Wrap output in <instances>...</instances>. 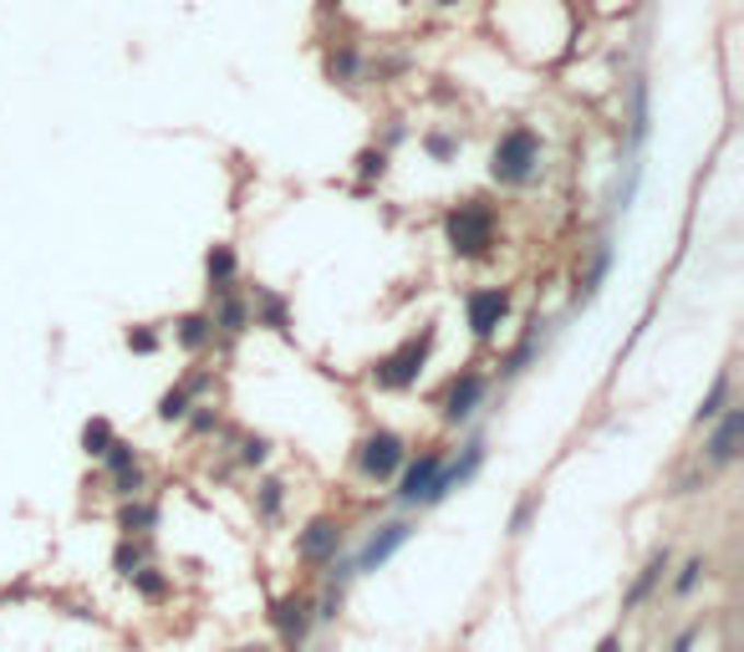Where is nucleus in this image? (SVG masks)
I'll return each instance as SVG.
<instances>
[{
	"mask_svg": "<svg viewBox=\"0 0 744 652\" xmlns=\"http://www.w3.org/2000/svg\"><path fill=\"white\" fill-rule=\"evenodd\" d=\"M433 341H439V331H433V326H423L418 337L398 341V347H393L387 357H377V362H372V383L387 387V393H403V387H414L418 372H423V362H429V352H433Z\"/></svg>",
	"mask_w": 744,
	"mask_h": 652,
	"instance_id": "obj_1",
	"label": "nucleus"
},
{
	"mask_svg": "<svg viewBox=\"0 0 744 652\" xmlns=\"http://www.w3.org/2000/svg\"><path fill=\"white\" fill-rule=\"evenodd\" d=\"M444 240L454 255H485L495 245V214L479 199L469 205H454L444 214Z\"/></svg>",
	"mask_w": 744,
	"mask_h": 652,
	"instance_id": "obj_2",
	"label": "nucleus"
},
{
	"mask_svg": "<svg viewBox=\"0 0 744 652\" xmlns=\"http://www.w3.org/2000/svg\"><path fill=\"white\" fill-rule=\"evenodd\" d=\"M540 168V138L531 128H510L490 153V178L495 184H525Z\"/></svg>",
	"mask_w": 744,
	"mask_h": 652,
	"instance_id": "obj_3",
	"label": "nucleus"
},
{
	"mask_svg": "<svg viewBox=\"0 0 744 652\" xmlns=\"http://www.w3.org/2000/svg\"><path fill=\"white\" fill-rule=\"evenodd\" d=\"M403 464H408V444H403L393 429H377V433H368V439L358 444V469L368 479H377V485L398 475Z\"/></svg>",
	"mask_w": 744,
	"mask_h": 652,
	"instance_id": "obj_4",
	"label": "nucleus"
},
{
	"mask_svg": "<svg viewBox=\"0 0 744 652\" xmlns=\"http://www.w3.org/2000/svg\"><path fill=\"white\" fill-rule=\"evenodd\" d=\"M464 312H469V331H475L479 341H490L495 331H500V322L510 316V296L500 286H485V291H469Z\"/></svg>",
	"mask_w": 744,
	"mask_h": 652,
	"instance_id": "obj_5",
	"label": "nucleus"
},
{
	"mask_svg": "<svg viewBox=\"0 0 744 652\" xmlns=\"http://www.w3.org/2000/svg\"><path fill=\"white\" fill-rule=\"evenodd\" d=\"M337 550H342V525H337V520H312V525H306V531L297 535V556L306 566H332L337 561Z\"/></svg>",
	"mask_w": 744,
	"mask_h": 652,
	"instance_id": "obj_6",
	"label": "nucleus"
},
{
	"mask_svg": "<svg viewBox=\"0 0 744 652\" xmlns=\"http://www.w3.org/2000/svg\"><path fill=\"white\" fill-rule=\"evenodd\" d=\"M479 464H485V444H469V449H464V459H460V464H439V475L429 479V489H423V500H418V504H439L444 494H454V489H460L464 479L475 475Z\"/></svg>",
	"mask_w": 744,
	"mask_h": 652,
	"instance_id": "obj_7",
	"label": "nucleus"
},
{
	"mask_svg": "<svg viewBox=\"0 0 744 652\" xmlns=\"http://www.w3.org/2000/svg\"><path fill=\"white\" fill-rule=\"evenodd\" d=\"M485 403V372H460L454 383L444 387V398H439V408H444L449 423H460V418H469Z\"/></svg>",
	"mask_w": 744,
	"mask_h": 652,
	"instance_id": "obj_8",
	"label": "nucleus"
},
{
	"mask_svg": "<svg viewBox=\"0 0 744 652\" xmlns=\"http://www.w3.org/2000/svg\"><path fill=\"white\" fill-rule=\"evenodd\" d=\"M740 439H744V408H724L719 414V429L709 433V464L714 469H724V464H734L740 459Z\"/></svg>",
	"mask_w": 744,
	"mask_h": 652,
	"instance_id": "obj_9",
	"label": "nucleus"
},
{
	"mask_svg": "<svg viewBox=\"0 0 744 652\" xmlns=\"http://www.w3.org/2000/svg\"><path fill=\"white\" fill-rule=\"evenodd\" d=\"M270 622H276V632L286 638V648H301V642H306V627H312V602H306V596H281V602L270 607Z\"/></svg>",
	"mask_w": 744,
	"mask_h": 652,
	"instance_id": "obj_10",
	"label": "nucleus"
},
{
	"mask_svg": "<svg viewBox=\"0 0 744 652\" xmlns=\"http://www.w3.org/2000/svg\"><path fill=\"white\" fill-rule=\"evenodd\" d=\"M408 535H414V525H408V520H393V525H383V531H377V535L368 540V546L358 550L352 571H377V566H383L387 556H393V550H398L403 540H408Z\"/></svg>",
	"mask_w": 744,
	"mask_h": 652,
	"instance_id": "obj_11",
	"label": "nucleus"
},
{
	"mask_svg": "<svg viewBox=\"0 0 744 652\" xmlns=\"http://www.w3.org/2000/svg\"><path fill=\"white\" fill-rule=\"evenodd\" d=\"M439 464H444V454H439V449L418 454V459L403 469V479H398V500H403V504H418V500H423V489H429V479L439 475Z\"/></svg>",
	"mask_w": 744,
	"mask_h": 652,
	"instance_id": "obj_12",
	"label": "nucleus"
},
{
	"mask_svg": "<svg viewBox=\"0 0 744 652\" xmlns=\"http://www.w3.org/2000/svg\"><path fill=\"white\" fill-rule=\"evenodd\" d=\"M174 337H179L184 352H205L209 341H214V316L209 312H189L174 322Z\"/></svg>",
	"mask_w": 744,
	"mask_h": 652,
	"instance_id": "obj_13",
	"label": "nucleus"
},
{
	"mask_svg": "<svg viewBox=\"0 0 744 652\" xmlns=\"http://www.w3.org/2000/svg\"><path fill=\"white\" fill-rule=\"evenodd\" d=\"M235 251L230 245H209L205 251V276H209V296H220V291H230V281H235Z\"/></svg>",
	"mask_w": 744,
	"mask_h": 652,
	"instance_id": "obj_14",
	"label": "nucleus"
},
{
	"mask_svg": "<svg viewBox=\"0 0 744 652\" xmlns=\"http://www.w3.org/2000/svg\"><path fill=\"white\" fill-rule=\"evenodd\" d=\"M153 525H159V510H153V504H143V500L123 504V515H118V531L123 535H149Z\"/></svg>",
	"mask_w": 744,
	"mask_h": 652,
	"instance_id": "obj_15",
	"label": "nucleus"
},
{
	"mask_svg": "<svg viewBox=\"0 0 744 652\" xmlns=\"http://www.w3.org/2000/svg\"><path fill=\"white\" fill-rule=\"evenodd\" d=\"M327 77L332 82H358L362 77V57H358V46H337V51H327Z\"/></svg>",
	"mask_w": 744,
	"mask_h": 652,
	"instance_id": "obj_16",
	"label": "nucleus"
},
{
	"mask_svg": "<svg viewBox=\"0 0 744 652\" xmlns=\"http://www.w3.org/2000/svg\"><path fill=\"white\" fill-rule=\"evenodd\" d=\"M251 312L260 316V322H266V326H276V331H286V322H291V316H286V301L276 296V291H260V286H255Z\"/></svg>",
	"mask_w": 744,
	"mask_h": 652,
	"instance_id": "obj_17",
	"label": "nucleus"
},
{
	"mask_svg": "<svg viewBox=\"0 0 744 652\" xmlns=\"http://www.w3.org/2000/svg\"><path fill=\"white\" fill-rule=\"evenodd\" d=\"M209 316H214V326H224V331H245V326H251V306L235 301L230 291H220V312H209Z\"/></svg>",
	"mask_w": 744,
	"mask_h": 652,
	"instance_id": "obj_18",
	"label": "nucleus"
},
{
	"mask_svg": "<svg viewBox=\"0 0 744 652\" xmlns=\"http://www.w3.org/2000/svg\"><path fill=\"white\" fill-rule=\"evenodd\" d=\"M724 403H730V372H719V377H714V387H709V398L699 403L694 423H699V429H704V423H714V418L724 414Z\"/></svg>",
	"mask_w": 744,
	"mask_h": 652,
	"instance_id": "obj_19",
	"label": "nucleus"
},
{
	"mask_svg": "<svg viewBox=\"0 0 744 652\" xmlns=\"http://www.w3.org/2000/svg\"><path fill=\"white\" fill-rule=\"evenodd\" d=\"M113 439H118V433H113L107 418H88V429H82V454H88V459H103Z\"/></svg>",
	"mask_w": 744,
	"mask_h": 652,
	"instance_id": "obj_20",
	"label": "nucleus"
},
{
	"mask_svg": "<svg viewBox=\"0 0 744 652\" xmlns=\"http://www.w3.org/2000/svg\"><path fill=\"white\" fill-rule=\"evenodd\" d=\"M663 571H669V550H658L653 561H648V571H642V577H638V586L627 592V607H638L642 596H648V592H653V586H658V577H663Z\"/></svg>",
	"mask_w": 744,
	"mask_h": 652,
	"instance_id": "obj_21",
	"label": "nucleus"
},
{
	"mask_svg": "<svg viewBox=\"0 0 744 652\" xmlns=\"http://www.w3.org/2000/svg\"><path fill=\"white\" fill-rule=\"evenodd\" d=\"M159 418L164 423H184L189 418V387H168L164 398H159Z\"/></svg>",
	"mask_w": 744,
	"mask_h": 652,
	"instance_id": "obj_22",
	"label": "nucleus"
},
{
	"mask_svg": "<svg viewBox=\"0 0 744 652\" xmlns=\"http://www.w3.org/2000/svg\"><path fill=\"white\" fill-rule=\"evenodd\" d=\"M128 581H133V586H138L143 596H149V602H164V596H168V577H159L153 566H138V571H133Z\"/></svg>",
	"mask_w": 744,
	"mask_h": 652,
	"instance_id": "obj_23",
	"label": "nucleus"
},
{
	"mask_svg": "<svg viewBox=\"0 0 744 652\" xmlns=\"http://www.w3.org/2000/svg\"><path fill=\"white\" fill-rule=\"evenodd\" d=\"M123 341H128V352H138V357L159 352V331H153V326H128V331H123Z\"/></svg>",
	"mask_w": 744,
	"mask_h": 652,
	"instance_id": "obj_24",
	"label": "nucleus"
},
{
	"mask_svg": "<svg viewBox=\"0 0 744 652\" xmlns=\"http://www.w3.org/2000/svg\"><path fill=\"white\" fill-rule=\"evenodd\" d=\"M113 566H118L123 577H133L138 566H143V546H138L133 535H123V546H118V550H113Z\"/></svg>",
	"mask_w": 744,
	"mask_h": 652,
	"instance_id": "obj_25",
	"label": "nucleus"
},
{
	"mask_svg": "<svg viewBox=\"0 0 744 652\" xmlns=\"http://www.w3.org/2000/svg\"><path fill=\"white\" fill-rule=\"evenodd\" d=\"M704 571H709V561H704V556L684 561V571H678V581H673V592H678V596H694V586L704 581Z\"/></svg>",
	"mask_w": 744,
	"mask_h": 652,
	"instance_id": "obj_26",
	"label": "nucleus"
},
{
	"mask_svg": "<svg viewBox=\"0 0 744 652\" xmlns=\"http://www.w3.org/2000/svg\"><path fill=\"white\" fill-rule=\"evenodd\" d=\"M113 489H118L123 500H138V494H143V469H138V464L118 469V475H113Z\"/></svg>",
	"mask_w": 744,
	"mask_h": 652,
	"instance_id": "obj_27",
	"label": "nucleus"
},
{
	"mask_svg": "<svg viewBox=\"0 0 744 652\" xmlns=\"http://www.w3.org/2000/svg\"><path fill=\"white\" fill-rule=\"evenodd\" d=\"M387 174V149H362L358 153V178H383Z\"/></svg>",
	"mask_w": 744,
	"mask_h": 652,
	"instance_id": "obj_28",
	"label": "nucleus"
},
{
	"mask_svg": "<svg viewBox=\"0 0 744 652\" xmlns=\"http://www.w3.org/2000/svg\"><path fill=\"white\" fill-rule=\"evenodd\" d=\"M423 149H429V159L449 163L454 153H460V138H454V133H429V138H423Z\"/></svg>",
	"mask_w": 744,
	"mask_h": 652,
	"instance_id": "obj_29",
	"label": "nucleus"
},
{
	"mask_svg": "<svg viewBox=\"0 0 744 652\" xmlns=\"http://www.w3.org/2000/svg\"><path fill=\"white\" fill-rule=\"evenodd\" d=\"M107 469H113V475H118V469H128V464H138V449L133 444H123V439H113V444H107Z\"/></svg>",
	"mask_w": 744,
	"mask_h": 652,
	"instance_id": "obj_30",
	"label": "nucleus"
},
{
	"mask_svg": "<svg viewBox=\"0 0 744 652\" xmlns=\"http://www.w3.org/2000/svg\"><path fill=\"white\" fill-rule=\"evenodd\" d=\"M536 504H540V494H525V500L515 504V515H510V531L521 535L525 525H531V515H536Z\"/></svg>",
	"mask_w": 744,
	"mask_h": 652,
	"instance_id": "obj_31",
	"label": "nucleus"
},
{
	"mask_svg": "<svg viewBox=\"0 0 744 652\" xmlns=\"http://www.w3.org/2000/svg\"><path fill=\"white\" fill-rule=\"evenodd\" d=\"M240 459H245V464H266L270 459V444L255 433V439H245V444H240Z\"/></svg>",
	"mask_w": 744,
	"mask_h": 652,
	"instance_id": "obj_32",
	"label": "nucleus"
},
{
	"mask_svg": "<svg viewBox=\"0 0 744 652\" xmlns=\"http://www.w3.org/2000/svg\"><path fill=\"white\" fill-rule=\"evenodd\" d=\"M276 510H281V485H276V479H266V485H260V515H276Z\"/></svg>",
	"mask_w": 744,
	"mask_h": 652,
	"instance_id": "obj_33",
	"label": "nucleus"
},
{
	"mask_svg": "<svg viewBox=\"0 0 744 652\" xmlns=\"http://www.w3.org/2000/svg\"><path fill=\"white\" fill-rule=\"evenodd\" d=\"M694 638H699V627H684V632H678V642H673V652H694Z\"/></svg>",
	"mask_w": 744,
	"mask_h": 652,
	"instance_id": "obj_34",
	"label": "nucleus"
},
{
	"mask_svg": "<svg viewBox=\"0 0 744 652\" xmlns=\"http://www.w3.org/2000/svg\"><path fill=\"white\" fill-rule=\"evenodd\" d=\"M596 652H623V642H617V638H602V648H596Z\"/></svg>",
	"mask_w": 744,
	"mask_h": 652,
	"instance_id": "obj_35",
	"label": "nucleus"
},
{
	"mask_svg": "<svg viewBox=\"0 0 744 652\" xmlns=\"http://www.w3.org/2000/svg\"><path fill=\"white\" fill-rule=\"evenodd\" d=\"M235 652H270L266 642H245V648H235Z\"/></svg>",
	"mask_w": 744,
	"mask_h": 652,
	"instance_id": "obj_36",
	"label": "nucleus"
},
{
	"mask_svg": "<svg viewBox=\"0 0 744 652\" xmlns=\"http://www.w3.org/2000/svg\"><path fill=\"white\" fill-rule=\"evenodd\" d=\"M322 5H327V11H337V5H342V0H322Z\"/></svg>",
	"mask_w": 744,
	"mask_h": 652,
	"instance_id": "obj_37",
	"label": "nucleus"
},
{
	"mask_svg": "<svg viewBox=\"0 0 744 652\" xmlns=\"http://www.w3.org/2000/svg\"><path fill=\"white\" fill-rule=\"evenodd\" d=\"M433 5H460V0H433Z\"/></svg>",
	"mask_w": 744,
	"mask_h": 652,
	"instance_id": "obj_38",
	"label": "nucleus"
}]
</instances>
